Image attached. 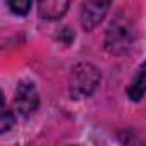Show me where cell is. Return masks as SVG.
Instances as JSON below:
<instances>
[{
    "label": "cell",
    "mask_w": 146,
    "mask_h": 146,
    "mask_svg": "<svg viewBox=\"0 0 146 146\" xmlns=\"http://www.w3.org/2000/svg\"><path fill=\"white\" fill-rule=\"evenodd\" d=\"M100 83V72L90 63H78L70 73V95L73 99L90 97Z\"/></svg>",
    "instance_id": "6da1fadb"
},
{
    "label": "cell",
    "mask_w": 146,
    "mask_h": 146,
    "mask_svg": "<svg viewBox=\"0 0 146 146\" xmlns=\"http://www.w3.org/2000/svg\"><path fill=\"white\" fill-rule=\"evenodd\" d=\"M131 44H133V29L129 22L124 21L122 17H117L107 29L106 49L114 54H121V53L129 51Z\"/></svg>",
    "instance_id": "7a4b0ae2"
},
{
    "label": "cell",
    "mask_w": 146,
    "mask_h": 146,
    "mask_svg": "<svg viewBox=\"0 0 146 146\" xmlns=\"http://www.w3.org/2000/svg\"><path fill=\"white\" fill-rule=\"evenodd\" d=\"M112 0H82L80 7V22L85 31L95 29L102 19H106Z\"/></svg>",
    "instance_id": "3957f363"
},
{
    "label": "cell",
    "mask_w": 146,
    "mask_h": 146,
    "mask_svg": "<svg viewBox=\"0 0 146 146\" xmlns=\"http://www.w3.org/2000/svg\"><path fill=\"white\" fill-rule=\"evenodd\" d=\"M39 107V94L31 82H21L14 94V109L19 115L27 117Z\"/></svg>",
    "instance_id": "277c9868"
},
{
    "label": "cell",
    "mask_w": 146,
    "mask_h": 146,
    "mask_svg": "<svg viewBox=\"0 0 146 146\" xmlns=\"http://www.w3.org/2000/svg\"><path fill=\"white\" fill-rule=\"evenodd\" d=\"M70 7V0H37L39 17L44 21L61 19Z\"/></svg>",
    "instance_id": "5b68a950"
},
{
    "label": "cell",
    "mask_w": 146,
    "mask_h": 146,
    "mask_svg": "<svg viewBox=\"0 0 146 146\" xmlns=\"http://www.w3.org/2000/svg\"><path fill=\"white\" fill-rule=\"evenodd\" d=\"M127 97L133 102H139L146 95V63H143L138 72L134 75V78L131 80V83L127 85Z\"/></svg>",
    "instance_id": "8992f818"
},
{
    "label": "cell",
    "mask_w": 146,
    "mask_h": 146,
    "mask_svg": "<svg viewBox=\"0 0 146 146\" xmlns=\"http://www.w3.org/2000/svg\"><path fill=\"white\" fill-rule=\"evenodd\" d=\"M14 122H15V117H14L12 110L9 109L3 94L0 92V134L10 131L14 127Z\"/></svg>",
    "instance_id": "52a82bcc"
},
{
    "label": "cell",
    "mask_w": 146,
    "mask_h": 146,
    "mask_svg": "<svg viewBox=\"0 0 146 146\" xmlns=\"http://www.w3.org/2000/svg\"><path fill=\"white\" fill-rule=\"evenodd\" d=\"M9 10L15 15H27L33 5V0H5Z\"/></svg>",
    "instance_id": "ba28073f"
},
{
    "label": "cell",
    "mask_w": 146,
    "mask_h": 146,
    "mask_svg": "<svg viewBox=\"0 0 146 146\" xmlns=\"http://www.w3.org/2000/svg\"><path fill=\"white\" fill-rule=\"evenodd\" d=\"M138 146H146V145H145V143H139V145H138Z\"/></svg>",
    "instance_id": "9c48e42d"
}]
</instances>
